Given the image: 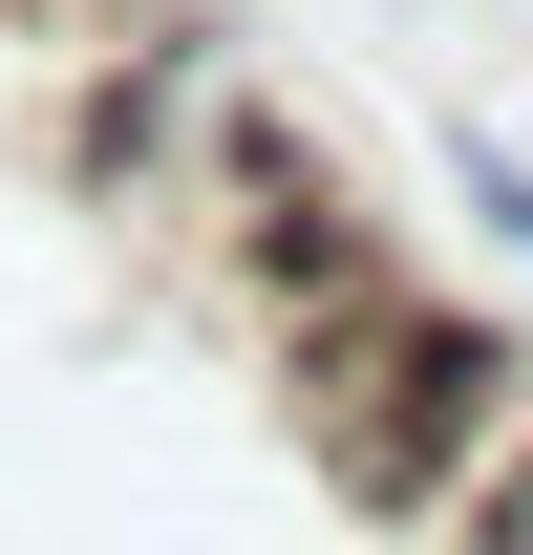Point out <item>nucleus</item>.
<instances>
[{"label":"nucleus","mask_w":533,"mask_h":555,"mask_svg":"<svg viewBox=\"0 0 533 555\" xmlns=\"http://www.w3.org/2000/svg\"><path fill=\"white\" fill-rule=\"evenodd\" d=\"M512 427H533V363L491 321H448L427 278H363L341 321H299V449L341 513H448Z\"/></svg>","instance_id":"obj_1"}]
</instances>
